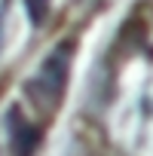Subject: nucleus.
<instances>
[{"label":"nucleus","mask_w":153,"mask_h":156,"mask_svg":"<svg viewBox=\"0 0 153 156\" xmlns=\"http://www.w3.org/2000/svg\"><path fill=\"white\" fill-rule=\"evenodd\" d=\"M70 64H73V40H64V43H58L43 58V64L37 67V73L28 80L25 95L31 98V104L43 116H52L58 110V104L64 98V89H67Z\"/></svg>","instance_id":"1"},{"label":"nucleus","mask_w":153,"mask_h":156,"mask_svg":"<svg viewBox=\"0 0 153 156\" xmlns=\"http://www.w3.org/2000/svg\"><path fill=\"white\" fill-rule=\"evenodd\" d=\"M3 126H6V144H9V153L12 156H34L37 144H40V129L28 119V113L12 104L6 113H3Z\"/></svg>","instance_id":"2"},{"label":"nucleus","mask_w":153,"mask_h":156,"mask_svg":"<svg viewBox=\"0 0 153 156\" xmlns=\"http://www.w3.org/2000/svg\"><path fill=\"white\" fill-rule=\"evenodd\" d=\"M49 3H52V0H25V9H28L31 25H43V22H46V16H49Z\"/></svg>","instance_id":"3"}]
</instances>
